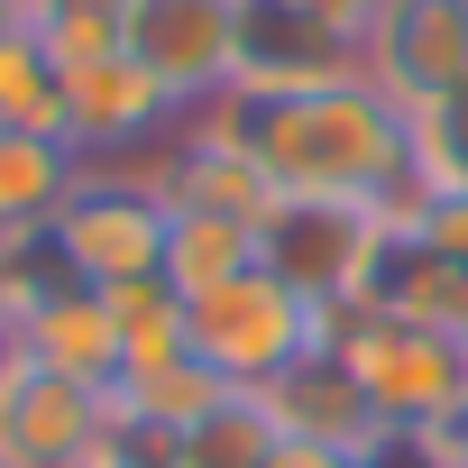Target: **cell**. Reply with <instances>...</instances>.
Segmentation results:
<instances>
[{"mask_svg":"<svg viewBox=\"0 0 468 468\" xmlns=\"http://www.w3.org/2000/svg\"><path fill=\"white\" fill-rule=\"evenodd\" d=\"M202 129L249 147L276 193H322V202H413V129L377 83H322V92H239L220 83L193 101Z\"/></svg>","mask_w":468,"mask_h":468,"instance_id":"6da1fadb","label":"cell"},{"mask_svg":"<svg viewBox=\"0 0 468 468\" xmlns=\"http://www.w3.org/2000/svg\"><path fill=\"white\" fill-rule=\"evenodd\" d=\"M322 349L367 386L386 431H459L468 422V340L422 331V322H386L367 303H340L322 322Z\"/></svg>","mask_w":468,"mask_h":468,"instance_id":"7a4b0ae2","label":"cell"},{"mask_svg":"<svg viewBox=\"0 0 468 468\" xmlns=\"http://www.w3.org/2000/svg\"><path fill=\"white\" fill-rule=\"evenodd\" d=\"M322 322H331L322 303H303L294 285H276L267 267H249V276H229V285H211V294L184 303V349L229 395H267L276 377H294L322 349Z\"/></svg>","mask_w":468,"mask_h":468,"instance_id":"3957f363","label":"cell"},{"mask_svg":"<svg viewBox=\"0 0 468 468\" xmlns=\"http://www.w3.org/2000/svg\"><path fill=\"white\" fill-rule=\"evenodd\" d=\"M47 239H56V258H65L92 294H120V285L165 276L175 202L156 193L147 165H83V184H74L65 211L47 220Z\"/></svg>","mask_w":468,"mask_h":468,"instance_id":"277c9868","label":"cell"},{"mask_svg":"<svg viewBox=\"0 0 468 468\" xmlns=\"http://www.w3.org/2000/svg\"><path fill=\"white\" fill-rule=\"evenodd\" d=\"M386 239V211L377 202H322V193H276V211L258 220V267L276 285H294L303 303L340 313L367 285V258Z\"/></svg>","mask_w":468,"mask_h":468,"instance_id":"5b68a950","label":"cell"},{"mask_svg":"<svg viewBox=\"0 0 468 468\" xmlns=\"http://www.w3.org/2000/svg\"><path fill=\"white\" fill-rule=\"evenodd\" d=\"M111 431V395L74 386L0 340V468H92Z\"/></svg>","mask_w":468,"mask_h":468,"instance_id":"8992f818","label":"cell"},{"mask_svg":"<svg viewBox=\"0 0 468 468\" xmlns=\"http://www.w3.org/2000/svg\"><path fill=\"white\" fill-rule=\"evenodd\" d=\"M175 120H184V101L129 56H101V65L65 74V147L83 165H147L175 138Z\"/></svg>","mask_w":468,"mask_h":468,"instance_id":"52a82bcc","label":"cell"},{"mask_svg":"<svg viewBox=\"0 0 468 468\" xmlns=\"http://www.w3.org/2000/svg\"><path fill=\"white\" fill-rule=\"evenodd\" d=\"M358 56H367V83L395 111L459 92L468 83V0H386L377 28L358 37Z\"/></svg>","mask_w":468,"mask_h":468,"instance_id":"ba28073f","label":"cell"},{"mask_svg":"<svg viewBox=\"0 0 468 468\" xmlns=\"http://www.w3.org/2000/svg\"><path fill=\"white\" fill-rule=\"evenodd\" d=\"M129 65H147L184 111L239 65V0H129Z\"/></svg>","mask_w":468,"mask_h":468,"instance_id":"9c48e42d","label":"cell"},{"mask_svg":"<svg viewBox=\"0 0 468 468\" xmlns=\"http://www.w3.org/2000/svg\"><path fill=\"white\" fill-rule=\"evenodd\" d=\"M239 92H322V83H367L358 37L285 10V0H239V65H229Z\"/></svg>","mask_w":468,"mask_h":468,"instance_id":"30bf717a","label":"cell"},{"mask_svg":"<svg viewBox=\"0 0 468 468\" xmlns=\"http://www.w3.org/2000/svg\"><path fill=\"white\" fill-rule=\"evenodd\" d=\"M147 175H156V193L175 202V211H211V220H267L276 211V184H267V165L249 156V147H229L220 129H202L193 111L175 120V138L147 156Z\"/></svg>","mask_w":468,"mask_h":468,"instance_id":"8fae6325","label":"cell"},{"mask_svg":"<svg viewBox=\"0 0 468 468\" xmlns=\"http://www.w3.org/2000/svg\"><path fill=\"white\" fill-rule=\"evenodd\" d=\"M358 303L386 313V322H422V331L468 340V267H450L404 211H386V239H377V258H367Z\"/></svg>","mask_w":468,"mask_h":468,"instance_id":"7c38bea8","label":"cell"},{"mask_svg":"<svg viewBox=\"0 0 468 468\" xmlns=\"http://www.w3.org/2000/svg\"><path fill=\"white\" fill-rule=\"evenodd\" d=\"M258 404L276 413V431H285V441L331 450V459H367V450L386 441V413L367 404V386H358L331 349H313V358H303L294 377H276Z\"/></svg>","mask_w":468,"mask_h":468,"instance_id":"4fadbf2b","label":"cell"},{"mask_svg":"<svg viewBox=\"0 0 468 468\" xmlns=\"http://www.w3.org/2000/svg\"><path fill=\"white\" fill-rule=\"evenodd\" d=\"M10 349L37 358V367H56V377H74V386H101V395H120V377H129L120 313H111V294H92V285L47 294V303L10 331Z\"/></svg>","mask_w":468,"mask_h":468,"instance_id":"5bb4252c","label":"cell"},{"mask_svg":"<svg viewBox=\"0 0 468 468\" xmlns=\"http://www.w3.org/2000/svg\"><path fill=\"white\" fill-rule=\"evenodd\" d=\"M83 184V156L47 129H0V239H28L65 211V193Z\"/></svg>","mask_w":468,"mask_h":468,"instance_id":"9a60e30c","label":"cell"},{"mask_svg":"<svg viewBox=\"0 0 468 468\" xmlns=\"http://www.w3.org/2000/svg\"><path fill=\"white\" fill-rule=\"evenodd\" d=\"M258 267V229L249 220H211V211H175V239H165V285L193 303L229 276H249Z\"/></svg>","mask_w":468,"mask_h":468,"instance_id":"2e32d148","label":"cell"},{"mask_svg":"<svg viewBox=\"0 0 468 468\" xmlns=\"http://www.w3.org/2000/svg\"><path fill=\"white\" fill-rule=\"evenodd\" d=\"M276 413L258 404V395H220L184 441H175V468H267L276 459Z\"/></svg>","mask_w":468,"mask_h":468,"instance_id":"e0dca14e","label":"cell"},{"mask_svg":"<svg viewBox=\"0 0 468 468\" xmlns=\"http://www.w3.org/2000/svg\"><path fill=\"white\" fill-rule=\"evenodd\" d=\"M28 37L74 74L101 56H129V0H28Z\"/></svg>","mask_w":468,"mask_h":468,"instance_id":"ac0fdd59","label":"cell"},{"mask_svg":"<svg viewBox=\"0 0 468 468\" xmlns=\"http://www.w3.org/2000/svg\"><path fill=\"white\" fill-rule=\"evenodd\" d=\"M220 395H229V386H220L202 358H175V367L129 377V386H120V413H129V422H147V431H165V441H184V431H193Z\"/></svg>","mask_w":468,"mask_h":468,"instance_id":"d6986e66","label":"cell"},{"mask_svg":"<svg viewBox=\"0 0 468 468\" xmlns=\"http://www.w3.org/2000/svg\"><path fill=\"white\" fill-rule=\"evenodd\" d=\"M111 313H120V349H129V377L193 358V349H184V294H175L165 276H147V285H120V294H111ZM129 377H120V386H129Z\"/></svg>","mask_w":468,"mask_h":468,"instance_id":"ffe728a7","label":"cell"},{"mask_svg":"<svg viewBox=\"0 0 468 468\" xmlns=\"http://www.w3.org/2000/svg\"><path fill=\"white\" fill-rule=\"evenodd\" d=\"M0 129H47V138H65V65H56L37 37H10V47H0Z\"/></svg>","mask_w":468,"mask_h":468,"instance_id":"44dd1931","label":"cell"},{"mask_svg":"<svg viewBox=\"0 0 468 468\" xmlns=\"http://www.w3.org/2000/svg\"><path fill=\"white\" fill-rule=\"evenodd\" d=\"M413 129V193H468V83L404 111Z\"/></svg>","mask_w":468,"mask_h":468,"instance_id":"7402d4cb","label":"cell"},{"mask_svg":"<svg viewBox=\"0 0 468 468\" xmlns=\"http://www.w3.org/2000/svg\"><path fill=\"white\" fill-rule=\"evenodd\" d=\"M404 220L422 229V239H431L450 267H468V193H413V202H404Z\"/></svg>","mask_w":468,"mask_h":468,"instance_id":"603a6c76","label":"cell"},{"mask_svg":"<svg viewBox=\"0 0 468 468\" xmlns=\"http://www.w3.org/2000/svg\"><path fill=\"white\" fill-rule=\"evenodd\" d=\"M285 10H303V19H322V28H340V37H367L386 0H285Z\"/></svg>","mask_w":468,"mask_h":468,"instance_id":"cb8c5ba5","label":"cell"},{"mask_svg":"<svg viewBox=\"0 0 468 468\" xmlns=\"http://www.w3.org/2000/svg\"><path fill=\"white\" fill-rule=\"evenodd\" d=\"M267 468H349V459H331V450H303V441H276V459Z\"/></svg>","mask_w":468,"mask_h":468,"instance_id":"d4e9b609","label":"cell"},{"mask_svg":"<svg viewBox=\"0 0 468 468\" xmlns=\"http://www.w3.org/2000/svg\"><path fill=\"white\" fill-rule=\"evenodd\" d=\"M10 37H28V0H0V47Z\"/></svg>","mask_w":468,"mask_h":468,"instance_id":"484cf974","label":"cell"},{"mask_svg":"<svg viewBox=\"0 0 468 468\" xmlns=\"http://www.w3.org/2000/svg\"><path fill=\"white\" fill-rule=\"evenodd\" d=\"M459 468H468V422H459Z\"/></svg>","mask_w":468,"mask_h":468,"instance_id":"4316f807","label":"cell"},{"mask_svg":"<svg viewBox=\"0 0 468 468\" xmlns=\"http://www.w3.org/2000/svg\"><path fill=\"white\" fill-rule=\"evenodd\" d=\"M349 468H377V459H349Z\"/></svg>","mask_w":468,"mask_h":468,"instance_id":"83f0119b","label":"cell"}]
</instances>
